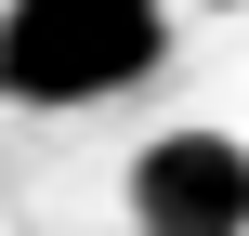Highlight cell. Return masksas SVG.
Here are the masks:
<instances>
[{
  "label": "cell",
  "instance_id": "obj_2",
  "mask_svg": "<svg viewBox=\"0 0 249 236\" xmlns=\"http://www.w3.org/2000/svg\"><path fill=\"white\" fill-rule=\"evenodd\" d=\"M118 197H131V236H249V145L184 118L118 171Z\"/></svg>",
  "mask_w": 249,
  "mask_h": 236
},
{
  "label": "cell",
  "instance_id": "obj_1",
  "mask_svg": "<svg viewBox=\"0 0 249 236\" xmlns=\"http://www.w3.org/2000/svg\"><path fill=\"white\" fill-rule=\"evenodd\" d=\"M171 66V13L158 0H13L0 13V105H118Z\"/></svg>",
  "mask_w": 249,
  "mask_h": 236
}]
</instances>
